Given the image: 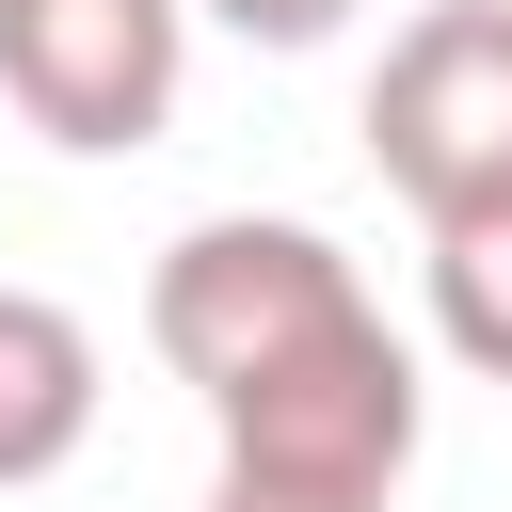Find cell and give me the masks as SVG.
Masks as SVG:
<instances>
[{
    "label": "cell",
    "instance_id": "6da1fadb",
    "mask_svg": "<svg viewBox=\"0 0 512 512\" xmlns=\"http://www.w3.org/2000/svg\"><path fill=\"white\" fill-rule=\"evenodd\" d=\"M208 432H224V464H272V480H368V496H400V464H416V432H432V384H416V352L384 336V304H336V320H320V336H288L272 368L208 384Z\"/></svg>",
    "mask_w": 512,
    "mask_h": 512
},
{
    "label": "cell",
    "instance_id": "7a4b0ae2",
    "mask_svg": "<svg viewBox=\"0 0 512 512\" xmlns=\"http://www.w3.org/2000/svg\"><path fill=\"white\" fill-rule=\"evenodd\" d=\"M336 304H368V272H352L320 224H272V208H208V224H176L160 272H144V336H160V368H176L192 400L240 384V368H272V352L320 336Z\"/></svg>",
    "mask_w": 512,
    "mask_h": 512
},
{
    "label": "cell",
    "instance_id": "3957f363",
    "mask_svg": "<svg viewBox=\"0 0 512 512\" xmlns=\"http://www.w3.org/2000/svg\"><path fill=\"white\" fill-rule=\"evenodd\" d=\"M192 80V0H0V96L64 160H144Z\"/></svg>",
    "mask_w": 512,
    "mask_h": 512
},
{
    "label": "cell",
    "instance_id": "277c9868",
    "mask_svg": "<svg viewBox=\"0 0 512 512\" xmlns=\"http://www.w3.org/2000/svg\"><path fill=\"white\" fill-rule=\"evenodd\" d=\"M368 160H384L400 208H448V192L512 176V0H432L416 32H384Z\"/></svg>",
    "mask_w": 512,
    "mask_h": 512
},
{
    "label": "cell",
    "instance_id": "5b68a950",
    "mask_svg": "<svg viewBox=\"0 0 512 512\" xmlns=\"http://www.w3.org/2000/svg\"><path fill=\"white\" fill-rule=\"evenodd\" d=\"M96 448V320L48 288H0V496L64 480Z\"/></svg>",
    "mask_w": 512,
    "mask_h": 512
},
{
    "label": "cell",
    "instance_id": "8992f818",
    "mask_svg": "<svg viewBox=\"0 0 512 512\" xmlns=\"http://www.w3.org/2000/svg\"><path fill=\"white\" fill-rule=\"evenodd\" d=\"M416 272H432V336L480 368V384H512V176H480V192H448V208H416Z\"/></svg>",
    "mask_w": 512,
    "mask_h": 512
},
{
    "label": "cell",
    "instance_id": "52a82bcc",
    "mask_svg": "<svg viewBox=\"0 0 512 512\" xmlns=\"http://www.w3.org/2000/svg\"><path fill=\"white\" fill-rule=\"evenodd\" d=\"M208 512H400V496H368V480H272V464H224V480H208Z\"/></svg>",
    "mask_w": 512,
    "mask_h": 512
},
{
    "label": "cell",
    "instance_id": "ba28073f",
    "mask_svg": "<svg viewBox=\"0 0 512 512\" xmlns=\"http://www.w3.org/2000/svg\"><path fill=\"white\" fill-rule=\"evenodd\" d=\"M192 16H224L240 48H336V32L368 16V0H192Z\"/></svg>",
    "mask_w": 512,
    "mask_h": 512
}]
</instances>
